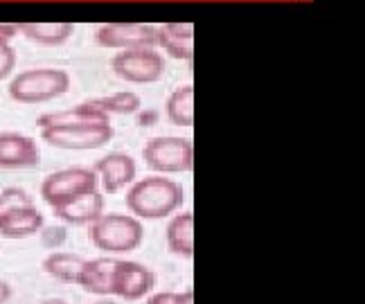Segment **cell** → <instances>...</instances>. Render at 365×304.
<instances>
[{
  "label": "cell",
  "instance_id": "obj_11",
  "mask_svg": "<svg viewBox=\"0 0 365 304\" xmlns=\"http://www.w3.org/2000/svg\"><path fill=\"white\" fill-rule=\"evenodd\" d=\"M38 147L21 133H0V169H27L38 164Z\"/></svg>",
  "mask_w": 365,
  "mask_h": 304
},
{
  "label": "cell",
  "instance_id": "obj_9",
  "mask_svg": "<svg viewBox=\"0 0 365 304\" xmlns=\"http://www.w3.org/2000/svg\"><path fill=\"white\" fill-rule=\"evenodd\" d=\"M153 284H156V275H153L147 266L138 264V261H126L120 259L115 278H113V295L133 302L145 298Z\"/></svg>",
  "mask_w": 365,
  "mask_h": 304
},
{
  "label": "cell",
  "instance_id": "obj_10",
  "mask_svg": "<svg viewBox=\"0 0 365 304\" xmlns=\"http://www.w3.org/2000/svg\"><path fill=\"white\" fill-rule=\"evenodd\" d=\"M95 176L102 178V185L106 194H118L120 189L133 183L135 178V160L129 154H108L100 158L93 167Z\"/></svg>",
  "mask_w": 365,
  "mask_h": 304
},
{
  "label": "cell",
  "instance_id": "obj_27",
  "mask_svg": "<svg viewBox=\"0 0 365 304\" xmlns=\"http://www.w3.org/2000/svg\"><path fill=\"white\" fill-rule=\"evenodd\" d=\"M9 298H11V288H9V284L0 280V304H5Z\"/></svg>",
  "mask_w": 365,
  "mask_h": 304
},
{
  "label": "cell",
  "instance_id": "obj_28",
  "mask_svg": "<svg viewBox=\"0 0 365 304\" xmlns=\"http://www.w3.org/2000/svg\"><path fill=\"white\" fill-rule=\"evenodd\" d=\"M38 304H68V302L61 300V298H50V300H43V302H38Z\"/></svg>",
  "mask_w": 365,
  "mask_h": 304
},
{
  "label": "cell",
  "instance_id": "obj_15",
  "mask_svg": "<svg viewBox=\"0 0 365 304\" xmlns=\"http://www.w3.org/2000/svg\"><path fill=\"white\" fill-rule=\"evenodd\" d=\"M156 43L174 59L190 61L194 52V25L192 23H167L158 27Z\"/></svg>",
  "mask_w": 365,
  "mask_h": 304
},
{
  "label": "cell",
  "instance_id": "obj_2",
  "mask_svg": "<svg viewBox=\"0 0 365 304\" xmlns=\"http://www.w3.org/2000/svg\"><path fill=\"white\" fill-rule=\"evenodd\" d=\"M145 228L131 214H102L91 224V241L108 255L131 253L143 243Z\"/></svg>",
  "mask_w": 365,
  "mask_h": 304
},
{
  "label": "cell",
  "instance_id": "obj_7",
  "mask_svg": "<svg viewBox=\"0 0 365 304\" xmlns=\"http://www.w3.org/2000/svg\"><path fill=\"white\" fill-rule=\"evenodd\" d=\"M113 73L131 84H153L165 73V61L153 48L124 50L110 61Z\"/></svg>",
  "mask_w": 365,
  "mask_h": 304
},
{
  "label": "cell",
  "instance_id": "obj_6",
  "mask_svg": "<svg viewBox=\"0 0 365 304\" xmlns=\"http://www.w3.org/2000/svg\"><path fill=\"white\" fill-rule=\"evenodd\" d=\"M97 183H100V178L95 176L93 169L68 167V169L50 174L46 181L41 183V199L54 210V207H61L83 194L97 192Z\"/></svg>",
  "mask_w": 365,
  "mask_h": 304
},
{
  "label": "cell",
  "instance_id": "obj_20",
  "mask_svg": "<svg viewBox=\"0 0 365 304\" xmlns=\"http://www.w3.org/2000/svg\"><path fill=\"white\" fill-rule=\"evenodd\" d=\"M167 117L176 127H192L194 124V88L180 86L167 98Z\"/></svg>",
  "mask_w": 365,
  "mask_h": 304
},
{
  "label": "cell",
  "instance_id": "obj_8",
  "mask_svg": "<svg viewBox=\"0 0 365 304\" xmlns=\"http://www.w3.org/2000/svg\"><path fill=\"white\" fill-rule=\"evenodd\" d=\"M158 30L143 23H110L102 25L95 34V41L104 48L118 50H138V48H153L156 46Z\"/></svg>",
  "mask_w": 365,
  "mask_h": 304
},
{
  "label": "cell",
  "instance_id": "obj_18",
  "mask_svg": "<svg viewBox=\"0 0 365 304\" xmlns=\"http://www.w3.org/2000/svg\"><path fill=\"white\" fill-rule=\"evenodd\" d=\"M19 32L41 46H59L73 36L75 27L70 23H23L19 25Z\"/></svg>",
  "mask_w": 365,
  "mask_h": 304
},
{
  "label": "cell",
  "instance_id": "obj_3",
  "mask_svg": "<svg viewBox=\"0 0 365 304\" xmlns=\"http://www.w3.org/2000/svg\"><path fill=\"white\" fill-rule=\"evenodd\" d=\"M70 77L59 68H34L16 75L9 84V98L19 104H46L66 95Z\"/></svg>",
  "mask_w": 365,
  "mask_h": 304
},
{
  "label": "cell",
  "instance_id": "obj_22",
  "mask_svg": "<svg viewBox=\"0 0 365 304\" xmlns=\"http://www.w3.org/2000/svg\"><path fill=\"white\" fill-rule=\"evenodd\" d=\"M27 205H34V201H32V196L27 194L25 189H21V187H7V189L0 192V214L19 210V207H27Z\"/></svg>",
  "mask_w": 365,
  "mask_h": 304
},
{
  "label": "cell",
  "instance_id": "obj_25",
  "mask_svg": "<svg viewBox=\"0 0 365 304\" xmlns=\"http://www.w3.org/2000/svg\"><path fill=\"white\" fill-rule=\"evenodd\" d=\"M66 228H48V230H43V241H46V246H50V248H57L61 241H66Z\"/></svg>",
  "mask_w": 365,
  "mask_h": 304
},
{
  "label": "cell",
  "instance_id": "obj_17",
  "mask_svg": "<svg viewBox=\"0 0 365 304\" xmlns=\"http://www.w3.org/2000/svg\"><path fill=\"white\" fill-rule=\"evenodd\" d=\"M167 248L180 257L194 255V216L190 212L176 214L167 224Z\"/></svg>",
  "mask_w": 365,
  "mask_h": 304
},
{
  "label": "cell",
  "instance_id": "obj_29",
  "mask_svg": "<svg viewBox=\"0 0 365 304\" xmlns=\"http://www.w3.org/2000/svg\"><path fill=\"white\" fill-rule=\"evenodd\" d=\"M93 304H118V302H113V300H97Z\"/></svg>",
  "mask_w": 365,
  "mask_h": 304
},
{
  "label": "cell",
  "instance_id": "obj_14",
  "mask_svg": "<svg viewBox=\"0 0 365 304\" xmlns=\"http://www.w3.org/2000/svg\"><path fill=\"white\" fill-rule=\"evenodd\" d=\"M43 228V214L36 210V205L19 207L0 214V237L5 239H25L36 234Z\"/></svg>",
  "mask_w": 365,
  "mask_h": 304
},
{
  "label": "cell",
  "instance_id": "obj_16",
  "mask_svg": "<svg viewBox=\"0 0 365 304\" xmlns=\"http://www.w3.org/2000/svg\"><path fill=\"white\" fill-rule=\"evenodd\" d=\"M93 122H110L108 115H104L102 110L93 108L88 102L77 104L68 110H57V113H46L36 120L38 129L48 127H68V124H93Z\"/></svg>",
  "mask_w": 365,
  "mask_h": 304
},
{
  "label": "cell",
  "instance_id": "obj_13",
  "mask_svg": "<svg viewBox=\"0 0 365 304\" xmlns=\"http://www.w3.org/2000/svg\"><path fill=\"white\" fill-rule=\"evenodd\" d=\"M104 207H106V201L100 192H91V194H83L61 207H54L52 214L59 221H63V224L83 226V224H93V221L100 219L104 214Z\"/></svg>",
  "mask_w": 365,
  "mask_h": 304
},
{
  "label": "cell",
  "instance_id": "obj_26",
  "mask_svg": "<svg viewBox=\"0 0 365 304\" xmlns=\"http://www.w3.org/2000/svg\"><path fill=\"white\" fill-rule=\"evenodd\" d=\"M16 32H19V25H0V41L7 43V38L16 36Z\"/></svg>",
  "mask_w": 365,
  "mask_h": 304
},
{
  "label": "cell",
  "instance_id": "obj_4",
  "mask_svg": "<svg viewBox=\"0 0 365 304\" xmlns=\"http://www.w3.org/2000/svg\"><path fill=\"white\" fill-rule=\"evenodd\" d=\"M145 164L156 174H182L194 167V147L187 137H153L143 149Z\"/></svg>",
  "mask_w": 365,
  "mask_h": 304
},
{
  "label": "cell",
  "instance_id": "obj_12",
  "mask_svg": "<svg viewBox=\"0 0 365 304\" xmlns=\"http://www.w3.org/2000/svg\"><path fill=\"white\" fill-rule=\"evenodd\" d=\"M120 259L115 257H97L88 259L81 268L77 284L93 295H113V278Z\"/></svg>",
  "mask_w": 365,
  "mask_h": 304
},
{
  "label": "cell",
  "instance_id": "obj_24",
  "mask_svg": "<svg viewBox=\"0 0 365 304\" xmlns=\"http://www.w3.org/2000/svg\"><path fill=\"white\" fill-rule=\"evenodd\" d=\"M14 65H16V52H14L9 43L0 41V81L11 75Z\"/></svg>",
  "mask_w": 365,
  "mask_h": 304
},
{
  "label": "cell",
  "instance_id": "obj_5",
  "mask_svg": "<svg viewBox=\"0 0 365 304\" xmlns=\"http://www.w3.org/2000/svg\"><path fill=\"white\" fill-rule=\"evenodd\" d=\"M41 137H43V142L57 149L93 151V149H102L104 145L113 140V127H110V122L48 127V129H41Z\"/></svg>",
  "mask_w": 365,
  "mask_h": 304
},
{
  "label": "cell",
  "instance_id": "obj_23",
  "mask_svg": "<svg viewBox=\"0 0 365 304\" xmlns=\"http://www.w3.org/2000/svg\"><path fill=\"white\" fill-rule=\"evenodd\" d=\"M147 304H194V293L182 291V293H172V291H160L151 295Z\"/></svg>",
  "mask_w": 365,
  "mask_h": 304
},
{
  "label": "cell",
  "instance_id": "obj_1",
  "mask_svg": "<svg viewBox=\"0 0 365 304\" xmlns=\"http://www.w3.org/2000/svg\"><path fill=\"white\" fill-rule=\"evenodd\" d=\"M182 201H185V192L180 183L163 176L143 178L126 194V207L135 214V219H165L174 214Z\"/></svg>",
  "mask_w": 365,
  "mask_h": 304
},
{
  "label": "cell",
  "instance_id": "obj_21",
  "mask_svg": "<svg viewBox=\"0 0 365 304\" xmlns=\"http://www.w3.org/2000/svg\"><path fill=\"white\" fill-rule=\"evenodd\" d=\"M93 108L102 110L104 115H131L135 110H140V98L135 93H115V95H108V98H100V100H91L88 102Z\"/></svg>",
  "mask_w": 365,
  "mask_h": 304
},
{
  "label": "cell",
  "instance_id": "obj_19",
  "mask_svg": "<svg viewBox=\"0 0 365 304\" xmlns=\"http://www.w3.org/2000/svg\"><path fill=\"white\" fill-rule=\"evenodd\" d=\"M83 264H86V259L75 253H52L43 261V271L59 282L77 284Z\"/></svg>",
  "mask_w": 365,
  "mask_h": 304
}]
</instances>
